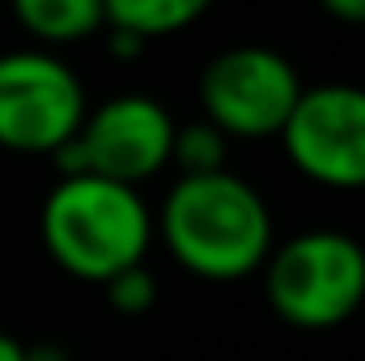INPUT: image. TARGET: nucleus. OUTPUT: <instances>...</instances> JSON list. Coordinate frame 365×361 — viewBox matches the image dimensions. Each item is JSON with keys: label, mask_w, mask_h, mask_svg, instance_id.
<instances>
[{"label": "nucleus", "mask_w": 365, "mask_h": 361, "mask_svg": "<svg viewBox=\"0 0 365 361\" xmlns=\"http://www.w3.org/2000/svg\"><path fill=\"white\" fill-rule=\"evenodd\" d=\"M297 68L259 43L230 47L212 56L200 73V106L204 119L230 141H268L280 136L297 98H302Z\"/></svg>", "instance_id": "6"}, {"label": "nucleus", "mask_w": 365, "mask_h": 361, "mask_svg": "<svg viewBox=\"0 0 365 361\" xmlns=\"http://www.w3.org/2000/svg\"><path fill=\"white\" fill-rule=\"evenodd\" d=\"M225 136L208 123H182L175 128V145H170V166H179V175H217L225 171Z\"/></svg>", "instance_id": "10"}, {"label": "nucleus", "mask_w": 365, "mask_h": 361, "mask_svg": "<svg viewBox=\"0 0 365 361\" xmlns=\"http://www.w3.org/2000/svg\"><path fill=\"white\" fill-rule=\"evenodd\" d=\"M336 21H349V26H365V0H319Z\"/></svg>", "instance_id": "13"}, {"label": "nucleus", "mask_w": 365, "mask_h": 361, "mask_svg": "<svg viewBox=\"0 0 365 361\" xmlns=\"http://www.w3.org/2000/svg\"><path fill=\"white\" fill-rule=\"evenodd\" d=\"M0 361H26V345L4 327H0Z\"/></svg>", "instance_id": "15"}, {"label": "nucleus", "mask_w": 365, "mask_h": 361, "mask_svg": "<svg viewBox=\"0 0 365 361\" xmlns=\"http://www.w3.org/2000/svg\"><path fill=\"white\" fill-rule=\"evenodd\" d=\"M110 30V26H106ZM106 47H110V56H119V60H136L140 51H145V39H136V34H128V30H110L106 34Z\"/></svg>", "instance_id": "12"}, {"label": "nucleus", "mask_w": 365, "mask_h": 361, "mask_svg": "<svg viewBox=\"0 0 365 361\" xmlns=\"http://www.w3.org/2000/svg\"><path fill=\"white\" fill-rule=\"evenodd\" d=\"M284 153L319 187L365 191V90L327 81L302 90L284 132Z\"/></svg>", "instance_id": "7"}, {"label": "nucleus", "mask_w": 365, "mask_h": 361, "mask_svg": "<svg viewBox=\"0 0 365 361\" xmlns=\"http://www.w3.org/2000/svg\"><path fill=\"white\" fill-rule=\"evenodd\" d=\"M38 234L56 268L102 289L110 276L149 260L153 213L136 187L98 175H68L47 191Z\"/></svg>", "instance_id": "2"}, {"label": "nucleus", "mask_w": 365, "mask_h": 361, "mask_svg": "<svg viewBox=\"0 0 365 361\" xmlns=\"http://www.w3.org/2000/svg\"><path fill=\"white\" fill-rule=\"evenodd\" d=\"M26 361H73V357H68V349H64V345L43 340V345H26Z\"/></svg>", "instance_id": "14"}, {"label": "nucleus", "mask_w": 365, "mask_h": 361, "mask_svg": "<svg viewBox=\"0 0 365 361\" xmlns=\"http://www.w3.org/2000/svg\"><path fill=\"white\" fill-rule=\"evenodd\" d=\"M90 115L86 81L51 51L0 56V149L51 158Z\"/></svg>", "instance_id": "5"}, {"label": "nucleus", "mask_w": 365, "mask_h": 361, "mask_svg": "<svg viewBox=\"0 0 365 361\" xmlns=\"http://www.w3.org/2000/svg\"><path fill=\"white\" fill-rule=\"evenodd\" d=\"M9 4L21 30L47 47H68V43L93 39L106 26L102 0H9Z\"/></svg>", "instance_id": "8"}, {"label": "nucleus", "mask_w": 365, "mask_h": 361, "mask_svg": "<svg viewBox=\"0 0 365 361\" xmlns=\"http://www.w3.org/2000/svg\"><path fill=\"white\" fill-rule=\"evenodd\" d=\"M102 293H106V302H110L115 315L136 319V315L153 310V302H158V276L149 272V264H136V268L110 276V280L102 285Z\"/></svg>", "instance_id": "11"}, {"label": "nucleus", "mask_w": 365, "mask_h": 361, "mask_svg": "<svg viewBox=\"0 0 365 361\" xmlns=\"http://www.w3.org/2000/svg\"><path fill=\"white\" fill-rule=\"evenodd\" d=\"M153 238L182 272L217 285L247 280L276 247L264 195L234 171L179 175L153 217Z\"/></svg>", "instance_id": "1"}, {"label": "nucleus", "mask_w": 365, "mask_h": 361, "mask_svg": "<svg viewBox=\"0 0 365 361\" xmlns=\"http://www.w3.org/2000/svg\"><path fill=\"white\" fill-rule=\"evenodd\" d=\"M259 272L268 310L297 332H331L365 306V247L344 230H302Z\"/></svg>", "instance_id": "3"}, {"label": "nucleus", "mask_w": 365, "mask_h": 361, "mask_svg": "<svg viewBox=\"0 0 365 361\" xmlns=\"http://www.w3.org/2000/svg\"><path fill=\"white\" fill-rule=\"evenodd\" d=\"M175 119L170 111L149 98V93H119L93 106L77 136L56 149L60 179L68 175H98V179L136 187L149 183L170 166V145H175Z\"/></svg>", "instance_id": "4"}, {"label": "nucleus", "mask_w": 365, "mask_h": 361, "mask_svg": "<svg viewBox=\"0 0 365 361\" xmlns=\"http://www.w3.org/2000/svg\"><path fill=\"white\" fill-rule=\"evenodd\" d=\"M212 0H102L106 9V26L110 30H128L145 43L153 39H170L187 30L191 21H200L208 13Z\"/></svg>", "instance_id": "9"}]
</instances>
